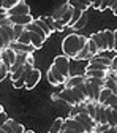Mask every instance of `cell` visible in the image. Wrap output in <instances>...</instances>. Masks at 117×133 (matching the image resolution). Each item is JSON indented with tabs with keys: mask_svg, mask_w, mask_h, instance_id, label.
I'll return each mask as SVG.
<instances>
[{
	"mask_svg": "<svg viewBox=\"0 0 117 133\" xmlns=\"http://www.w3.org/2000/svg\"><path fill=\"white\" fill-rule=\"evenodd\" d=\"M40 78H41V73H40V70H37V68H33L32 70V73L27 76V81H25V89H33L38 82H40Z\"/></svg>",
	"mask_w": 117,
	"mask_h": 133,
	"instance_id": "30bf717a",
	"label": "cell"
},
{
	"mask_svg": "<svg viewBox=\"0 0 117 133\" xmlns=\"http://www.w3.org/2000/svg\"><path fill=\"white\" fill-rule=\"evenodd\" d=\"M10 117H8V116H6V112L3 111V112H0V128H2L5 124H6V121H8Z\"/></svg>",
	"mask_w": 117,
	"mask_h": 133,
	"instance_id": "ab89813d",
	"label": "cell"
},
{
	"mask_svg": "<svg viewBox=\"0 0 117 133\" xmlns=\"http://www.w3.org/2000/svg\"><path fill=\"white\" fill-rule=\"evenodd\" d=\"M111 60H112V57L109 59V57H105V56H93L89 62H97V63H101V65H106V66H109L111 68Z\"/></svg>",
	"mask_w": 117,
	"mask_h": 133,
	"instance_id": "44dd1931",
	"label": "cell"
},
{
	"mask_svg": "<svg viewBox=\"0 0 117 133\" xmlns=\"http://www.w3.org/2000/svg\"><path fill=\"white\" fill-rule=\"evenodd\" d=\"M27 63H30V65H33V63H35V59H33V54H30V56L27 57Z\"/></svg>",
	"mask_w": 117,
	"mask_h": 133,
	"instance_id": "7dc6e473",
	"label": "cell"
},
{
	"mask_svg": "<svg viewBox=\"0 0 117 133\" xmlns=\"http://www.w3.org/2000/svg\"><path fill=\"white\" fill-rule=\"evenodd\" d=\"M101 3H103V0H95L92 6H93L95 10H100V6H101Z\"/></svg>",
	"mask_w": 117,
	"mask_h": 133,
	"instance_id": "f6af8a7d",
	"label": "cell"
},
{
	"mask_svg": "<svg viewBox=\"0 0 117 133\" xmlns=\"http://www.w3.org/2000/svg\"><path fill=\"white\" fill-rule=\"evenodd\" d=\"M87 40L84 35L81 33H71V35L65 37L62 41V49H63V56H66L68 59H76L79 51L87 44Z\"/></svg>",
	"mask_w": 117,
	"mask_h": 133,
	"instance_id": "6da1fadb",
	"label": "cell"
},
{
	"mask_svg": "<svg viewBox=\"0 0 117 133\" xmlns=\"http://www.w3.org/2000/svg\"><path fill=\"white\" fill-rule=\"evenodd\" d=\"M86 84H87V90H89V102H97L98 103V97H100V92H101L103 87L90 84L89 81H86Z\"/></svg>",
	"mask_w": 117,
	"mask_h": 133,
	"instance_id": "5bb4252c",
	"label": "cell"
},
{
	"mask_svg": "<svg viewBox=\"0 0 117 133\" xmlns=\"http://www.w3.org/2000/svg\"><path fill=\"white\" fill-rule=\"evenodd\" d=\"M0 66H2V60H0Z\"/></svg>",
	"mask_w": 117,
	"mask_h": 133,
	"instance_id": "91938a15",
	"label": "cell"
},
{
	"mask_svg": "<svg viewBox=\"0 0 117 133\" xmlns=\"http://www.w3.org/2000/svg\"><path fill=\"white\" fill-rule=\"evenodd\" d=\"M8 73H10V70H8L6 66L2 63V66H0V82H2V81L6 78V75H8Z\"/></svg>",
	"mask_w": 117,
	"mask_h": 133,
	"instance_id": "f35d334b",
	"label": "cell"
},
{
	"mask_svg": "<svg viewBox=\"0 0 117 133\" xmlns=\"http://www.w3.org/2000/svg\"><path fill=\"white\" fill-rule=\"evenodd\" d=\"M0 59H2V52H0Z\"/></svg>",
	"mask_w": 117,
	"mask_h": 133,
	"instance_id": "680465c9",
	"label": "cell"
},
{
	"mask_svg": "<svg viewBox=\"0 0 117 133\" xmlns=\"http://www.w3.org/2000/svg\"><path fill=\"white\" fill-rule=\"evenodd\" d=\"M47 81H49V84H52V86H59V84H65V81H66V78L60 73V71H57L54 66H51L49 68V71H47Z\"/></svg>",
	"mask_w": 117,
	"mask_h": 133,
	"instance_id": "277c9868",
	"label": "cell"
},
{
	"mask_svg": "<svg viewBox=\"0 0 117 133\" xmlns=\"http://www.w3.org/2000/svg\"><path fill=\"white\" fill-rule=\"evenodd\" d=\"M6 122L11 125V128L14 130V133H24V131H25L24 125H22L21 122H18V121H14V119H8Z\"/></svg>",
	"mask_w": 117,
	"mask_h": 133,
	"instance_id": "cb8c5ba5",
	"label": "cell"
},
{
	"mask_svg": "<svg viewBox=\"0 0 117 133\" xmlns=\"http://www.w3.org/2000/svg\"><path fill=\"white\" fill-rule=\"evenodd\" d=\"M87 19H89V18H87V13L84 11V13H82V16H81V19L74 24V27H73V29H76V30L84 29V27H86V24H87Z\"/></svg>",
	"mask_w": 117,
	"mask_h": 133,
	"instance_id": "f546056e",
	"label": "cell"
},
{
	"mask_svg": "<svg viewBox=\"0 0 117 133\" xmlns=\"http://www.w3.org/2000/svg\"><path fill=\"white\" fill-rule=\"evenodd\" d=\"M13 30H14V37H16V41H18V38L21 37V33L25 30L24 25H13Z\"/></svg>",
	"mask_w": 117,
	"mask_h": 133,
	"instance_id": "74e56055",
	"label": "cell"
},
{
	"mask_svg": "<svg viewBox=\"0 0 117 133\" xmlns=\"http://www.w3.org/2000/svg\"><path fill=\"white\" fill-rule=\"evenodd\" d=\"M0 133H6V131H5V130H3V128H0Z\"/></svg>",
	"mask_w": 117,
	"mask_h": 133,
	"instance_id": "6f0895ef",
	"label": "cell"
},
{
	"mask_svg": "<svg viewBox=\"0 0 117 133\" xmlns=\"http://www.w3.org/2000/svg\"><path fill=\"white\" fill-rule=\"evenodd\" d=\"M30 41H32L33 46H35V49H40L43 46V43H44V38H41L40 35H37V33H32L30 32Z\"/></svg>",
	"mask_w": 117,
	"mask_h": 133,
	"instance_id": "7402d4cb",
	"label": "cell"
},
{
	"mask_svg": "<svg viewBox=\"0 0 117 133\" xmlns=\"http://www.w3.org/2000/svg\"><path fill=\"white\" fill-rule=\"evenodd\" d=\"M70 8V5H68V2H66V3H63L62 6H59L56 11H54V14H52V18L56 19V21H59V19H62V16L65 14V11L66 10H68Z\"/></svg>",
	"mask_w": 117,
	"mask_h": 133,
	"instance_id": "603a6c76",
	"label": "cell"
},
{
	"mask_svg": "<svg viewBox=\"0 0 117 133\" xmlns=\"http://www.w3.org/2000/svg\"><path fill=\"white\" fill-rule=\"evenodd\" d=\"M3 111H5V109H3V106H2V105H0V112H3Z\"/></svg>",
	"mask_w": 117,
	"mask_h": 133,
	"instance_id": "9f6ffc18",
	"label": "cell"
},
{
	"mask_svg": "<svg viewBox=\"0 0 117 133\" xmlns=\"http://www.w3.org/2000/svg\"><path fill=\"white\" fill-rule=\"evenodd\" d=\"M5 13H6V10H5V8H0V14H5Z\"/></svg>",
	"mask_w": 117,
	"mask_h": 133,
	"instance_id": "816d5d0a",
	"label": "cell"
},
{
	"mask_svg": "<svg viewBox=\"0 0 117 133\" xmlns=\"http://www.w3.org/2000/svg\"><path fill=\"white\" fill-rule=\"evenodd\" d=\"M25 30H27V32H32V33H37V35H40V37H41V38H44V40L47 38V37L44 35V32H43V30H41V29H40L35 22L27 24V25H25Z\"/></svg>",
	"mask_w": 117,
	"mask_h": 133,
	"instance_id": "d6986e66",
	"label": "cell"
},
{
	"mask_svg": "<svg viewBox=\"0 0 117 133\" xmlns=\"http://www.w3.org/2000/svg\"><path fill=\"white\" fill-rule=\"evenodd\" d=\"M71 13H73V8L70 6L68 10L65 11V14L62 16V19H60V22H62L65 27H68V24H70V21H71Z\"/></svg>",
	"mask_w": 117,
	"mask_h": 133,
	"instance_id": "4dcf8cb0",
	"label": "cell"
},
{
	"mask_svg": "<svg viewBox=\"0 0 117 133\" xmlns=\"http://www.w3.org/2000/svg\"><path fill=\"white\" fill-rule=\"evenodd\" d=\"M111 108H112L114 111H117V105H114V106H111Z\"/></svg>",
	"mask_w": 117,
	"mask_h": 133,
	"instance_id": "11a10c76",
	"label": "cell"
},
{
	"mask_svg": "<svg viewBox=\"0 0 117 133\" xmlns=\"http://www.w3.org/2000/svg\"><path fill=\"white\" fill-rule=\"evenodd\" d=\"M63 122H65V119H62V117H57V119L52 122L51 128H49V133H62V127H63Z\"/></svg>",
	"mask_w": 117,
	"mask_h": 133,
	"instance_id": "ffe728a7",
	"label": "cell"
},
{
	"mask_svg": "<svg viewBox=\"0 0 117 133\" xmlns=\"http://www.w3.org/2000/svg\"><path fill=\"white\" fill-rule=\"evenodd\" d=\"M6 18H8V14H6V13H5V14H0V21H5Z\"/></svg>",
	"mask_w": 117,
	"mask_h": 133,
	"instance_id": "681fc988",
	"label": "cell"
},
{
	"mask_svg": "<svg viewBox=\"0 0 117 133\" xmlns=\"http://www.w3.org/2000/svg\"><path fill=\"white\" fill-rule=\"evenodd\" d=\"M105 87H106V89H109L112 94H117V82H115V81H112V79H109V78H106V79H105Z\"/></svg>",
	"mask_w": 117,
	"mask_h": 133,
	"instance_id": "1f68e13d",
	"label": "cell"
},
{
	"mask_svg": "<svg viewBox=\"0 0 117 133\" xmlns=\"http://www.w3.org/2000/svg\"><path fill=\"white\" fill-rule=\"evenodd\" d=\"M19 2H22V0H3V8L8 11V10H11L13 6H16Z\"/></svg>",
	"mask_w": 117,
	"mask_h": 133,
	"instance_id": "836d02e7",
	"label": "cell"
},
{
	"mask_svg": "<svg viewBox=\"0 0 117 133\" xmlns=\"http://www.w3.org/2000/svg\"><path fill=\"white\" fill-rule=\"evenodd\" d=\"M106 133H117V127H109V130Z\"/></svg>",
	"mask_w": 117,
	"mask_h": 133,
	"instance_id": "c3c4849f",
	"label": "cell"
},
{
	"mask_svg": "<svg viewBox=\"0 0 117 133\" xmlns=\"http://www.w3.org/2000/svg\"><path fill=\"white\" fill-rule=\"evenodd\" d=\"M82 127H84V130H86V133H93L95 131V127H97V122L90 117V116L86 112V114H78L76 117H74Z\"/></svg>",
	"mask_w": 117,
	"mask_h": 133,
	"instance_id": "3957f363",
	"label": "cell"
},
{
	"mask_svg": "<svg viewBox=\"0 0 117 133\" xmlns=\"http://www.w3.org/2000/svg\"><path fill=\"white\" fill-rule=\"evenodd\" d=\"M109 70H112V71L117 73V56L112 57V60H111V68H109Z\"/></svg>",
	"mask_w": 117,
	"mask_h": 133,
	"instance_id": "b9f144b4",
	"label": "cell"
},
{
	"mask_svg": "<svg viewBox=\"0 0 117 133\" xmlns=\"http://www.w3.org/2000/svg\"><path fill=\"white\" fill-rule=\"evenodd\" d=\"M10 48L18 54V52H22V54H33L35 51V46L33 44H24V43H18V41H13L10 44Z\"/></svg>",
	"mask_w": 117,
	"mask_h": 133,
	"instance_id": "ba28073f",
	"label": "cell"
},
{
	"mask_svg": "<svg viewBox=\"0 0 117 133\" xmlns=\"http://www.w3.org/2000/svg\"><path fill=\"white\" fill-rule=\"evenodd\" d=\"M0 8H3V0H0Z\"/></svg>",
	"mask_w": 117,
	"mask_h": 133,
	"instance_id": "db71d44e",
	"label": "cell"
},
{
	"mask_svg": "<svg viewBox=\"0 0 117 133\" xmlns=\"http://www.w3.org/2000/svg\"><path fill=\"white\" fill-rule=\"evenodd\" d=\"M100 33V37L103 38L106 48H108V51H114V32L112 30H101V32H98Z\"/></svg>",
	"mask_w": 117,
	"mask_h": 133,
	"instance_id": "7c38bea8",
	"label": "cell"
},
{
	"mask_svg": "<svg viewBox=\"0 0 117 133\" xmlns=\"http://www.w3.org/2000/svg\"><path fill=\"white\" fill-rule=\"evenodd\" d=\"M32 70H33V65H30V63H25V66H24V71H22L21 78H19L18 81H14V82H13V86H14L16 89H19V87H25L27 76L32 73Z\"/></svg>",
	"mask_w": 117,
	"mask_h": 133,
	"instance_id": "8fae6325",
	"label": "cell"
},
{
	"mask_svg": "<svg viewBox=\"0 0 117 133\" xmlns=\"http://www.w3.org/2000/svg\"><path fill=\"white\" fill-rule=\"evenodd\" d=\"M109 3H111V0H103L101 6H100V11H105V10H108V8H109Z\"/></svg>",
	"mask_w": 117,
	"mask_h": 133,
	"instance_id": "7bdbcfd3",
	"label": "cell"
},
{
	"mask_svg": "<svg viewBox=\"0 0 117 133\" xmlns=\"http://www.w3.org/2000/svg\"><path fill=\"white\" fill-rule=\"evenodd\" d=\"M0 52H2V59H0V60H2V63L10 70L13 66V63L16 62V52L13 51L11 48H6V49H3V51H0Z\"/></svg>",
	"mask_w": 117,
	"mask_h": 133,
	"instance_id": "8992f818",
	"label": "cell"
},
{
	"mask_svg": "<svg viewBox=\"0 0 117 133\" xmlns=\"http://www.w3.org/2000/svg\"><path fill=\"white\" fill-rule=\"evenodd\" d=\"M95 122L97 124H108L106 121V108L103 105H100L97 106V114H95Z\"/></svg>",
	"mask_w": 117,
	"mask_h": 133,
	"instance_id": "9a60e30c",
	"label": "cell"
},
{
	"mask_svg": "<svg viewBox=\"0 0 117 133\" xmlns=\"http://www.w3.org/2000/svg\"><path fill=\"white\" fill-rule=\"evenodd\" d=\"M18 43H24V44H32V41H30V32L24 30V32L21 33V37L18 38Z\"/></svg>",
	"mask_w": 117,
	"mask_h": 133,
	"instance_id": "d6a6232c",
	"label": "cell"
},
{
	"mask_svg": "<svg viewBox=\"0 0 117 133\" xmlns=\"http://www.w3.org/2000/svg\"><path fill=\"white\" fill-rule=\"evenodd\" d=\"M87 112V108H86V103H79V105H74L70 108V116L68 117H76L78 114H86Z\"/></svg>",
	"mask_w": 117,
	"mask_h": 133,
	"instance_id": "e0dca14e",
	"label": "cell"
},
{
	"mask_svg": "<svg viewBox=\"0 0 117 133\" xmlns=\"http://www.w3.org/2000/svg\"><path fill=\"white\" fill-rule=\"evenodd\" d=\"M114 105H117V94H112L111 97H108V100L103 103V106H114Z\"/></svg>",
	"mask_w": 117,
	"mask_h": 133,
	"instance_id": "e575fe53",
	"label": "cell"
},
{
	"mask_svg": "<svg viewBox=\"0 0 117 133\" xmlns=\"http://www.w3.org/2000/svg\"><path fill=\"white\" fill-rule=\"evenodd\" d=\"M52 66L57 71H60L66 79L71 76L70 75V59L66 57V56H57L54 59V62H52Z\"/></svg>",
	"mask_w": 117,
	"mask_h": 133,
	"instance_id": "7a4b0ae2",
	"label": "cell"
},
{
	"mask_svg": "<svg viewBox=\"0 0 117 133\" xmlns=\"http://www.w3.org/2000/svg\"><path fill=\"white\" fill-rule=\"evenodd\" d=\"M111 95H112V92H111L109 89L103 87V89H101V92H100V97H98V103H100V105H103L106 100H108V97H111Z\"/></svg>",
	"mask_w": 117,
	"mask_h": 133,
	"instance_id": "f1b7e54d",
	"label": "cell"
},
{
	"mask_svg": "<svg viewBox=\"0 0 117 133\" xmlns=\"http://www.w3.org/2000/svg\"><path fill=\"white\" fill-rule=\"evenodd\" d=\"M24 133H35V131H33V130H25Z\"/></svg>",
	"mask_w": 117,
	"mask_h": 133,
	"instance_id": "f5cc1de1",
	"label": "cell"
},
{
	"mask_svg": "<svg viewBox=\"0 0 117 133\" xmlns=\"http://www.w3.org/2000/svg\"><path fill=\"white\" fill-rule=\"evenodd\" d=\"M6 14L8 16H22V14H30V8H29V5L24 2H19L16 6H13L11 10H8L6 11Z\"/></svg>",
	"mask_w": 117,
	"mask_h": 133,
	"instance_id": "52a82bcc",
	"label": "cell"
},
{
	"mask_svg": "<svg viewBox=\"0 0 117 133\" xmlns=\"http://www.w3.org/2000/svg\"><path fill=\"white\" fill-rule=\"evenodd\" d=\"M86 70H98V71H109V66H106V65H101V63H97V62H89V65H87V68Z\"/></svg>",
	"mask_w": 117,
	"mask_h": 133,
	"instance_id": "d4e9b609",
	"label": "cell"
},
{
	"mask_svg": "<svg viewBox=\"0 0 117 133\" xmlns=\"http://www.w3.org/2000/svg\"><path fill=\"white\" fill-rule=\"evenodd\" d=\"M86 82V76H81V75H71L68 79L65 81V87L73 89V87H79L81 84Z\"/></svg>",
	"mask_w": 117,
	"mask_h": 133,
	"instance_id": "4fadbf2b",
	"label": "cell"
},
{
	"mask_svg": "<svg viewBox=\"0 0 117 133\" xmlns=\"http://www.w3.org/2000/svg\"><path fill=\"white\" fill-rule=\"evenodd\" d=\"M2 128H3V130H5V131H6V133H14V130H13V128H11V125H10V124H8V122H6V124H5V125H3V127H2Z\"/></svg>",
	"mask_w": 117,
	"mask_h": 133,
	"instance_id": "ee69618b",
	"label": "cell"
},
{
	"mask_svg": "<svg viewBox=\"0 0 117 133\" xmlns=\"http://www.w3.org/2000/svg\"><path fill=\"white\" fill-rule=\"evenodd\" d=\"M62 133H78V131H73V130H62Z\"/></svg>",
	"mask_w": 117,
	"mask_h": 133,
	"instance_id": "f907efd6",
	"label": "cell"
},
{
	"mask_svg": "<svg viewBox=\"0 0 117 133\" xmlns=\"http://www.w3.org/2000/svg\"><path fill=\"white\" fill-rule=\"evenodd\" d=\"M57 95H59V100H62V102H65L66 105H70V106L79 105V103H78V100H76V98H74V95H73V90H71V89H68V87L62 89Z\"/></svg>",
	"mask_w": 117,
	"mask_h": 133,
	"instance_id": "5b68a950",
	"label": "cell"
},
{
	"mask_svg": "<svg viewBox=\"0 0 117 133\" xmlns=\"http://www.w3.org/2000/svg\"><path fill=\"white\" fill-rule=\"evenodd\" d=\"M82 13H84V11H81V10H74L73 8V13H71V21H70V24H68V27H74V24L81 19V16H82Z\"/></svg>",
	"mask_w": 117,
	"mask_h": 133,
	"instance_id": "83f0119b",
	"label": "cell"
},
{
	"mask_svg": "<svg viewBox=\"0 0 117 133\" xmlns=\"http://www.w3.org/2000/svg\"><path fill=\"white\" fill-rule=\"evenodd\" d=\"M89 38H92V40H93V43L98 46V49H100V51H108V48H106V44H105L103 38L100 37V33H92V35H90Z\"/></svg>",
	"mask_w": 117,
	"mask_h": 133,
	"instance_id": "ac0fdd59",
	"label": "cell"
},
{
	"mask_svg": "<svg viewBox=\"0 0 117 133\" xmlns=\"http://www.w3.org/2000/svg\"><path fill=\"white\" fill-rule=\"evenodd\" d=\"M87 48H89L90 59H92L93 56H98V54H100V49H98V46L93 43V40H92V38H89V41H87ZM90 59H89V60H90Z\"/></svg>",
	"mask_w": 117,
	"mask_h": 133,
	"instance_id": "484cf974",
	"label": "cell"
},
{
	"mask_svg": "<svg viewBox=\"0 0 117 133\" xmlns=\"http://www.w3.org/2000/svg\"><path fill=\"white\" fill-rule=\"evenodd\" d=\"M8 21L10 24L13 25H27L30 22H33V18H32V14H22V16H8Z\"/></svg>",
	"mask_w": 117,
	"mask_h": 133,
	"instance_id": "9c48e42d",
	"label": "cell"
},
{
	"mask_svg": "<svg viewBox=\"0 0 117 133\" xmlns=\"http://www.w3.org/2000/svg\"><path fill=\"white\" fill-rule=\"evenodd\" d=\"M108 130H109V125H108V124H97L93 133H106Z\"/></svg>",
	"mask_w": 117,
	"mask_h": 133,
	"instance_id": "8d00e7d4",
	"label": "cell"
},
{
	"mask_svg": "<svg viewBox=\"0 0 117 133\" xmlns=\"http://www.w3.org/2000/svg\"><path fill=\"white\" fill-rule=\"evenodd\" d=\"M44 19V22H46V25L49 27V30L51 32H54V25H56V19L52 18V16H46V18H43Z\"/></svg>",
	"mask_w": 117,
	"mask_h": 133,
	"instance_id": "d590c367",
	"label": "cell"
},
{
	"mask_svg": "<svg viewBox=\"0 0 117 133\" xmlns=\"http://www.w3.org/2000/svg\"><path fill=\"white\" fill-rule=\"evenodd\" d=\"M105 108H106V121H108V125L109 127H117V111H114L109 106H105Z\"/></svg>",
	"mask_w": 117,
	"mask_h": 133,
	"instance_id": "2e32d148",
	"label": "cell"
},
{
	"mask_svg": "<svg viewBox=\"0 0 117 133\" xmlns=\"http://www.w3.org/2000/svg\"><path fill=\"white\" fill-rule=\"evenodd\" d=\"M114 51H117V30H114Z\"/></svg>",
	"mask_w": 117,
	"mask_h": 133,
	"instance_id": "bcb514c9",
	"label": "cell"
},
{
	"mask_svg": "<svg viewBox=\"0 0 117 133\" xmlns=\"http://www.w3.org/2000/svg\"><path fill=\"white\" fill-rule=\"evenodd\" d=\"M63 29H65V25L60 22V19H59V21H56V25H54V32H62Z\"/></svg>",
	"mask_w": 117,
	"mask_h": 133,
	"instance_id": "60d3db41",
	"label": "cell"
},
{
	"mask_svg": "<svg viewBox=\"0 0 117 133\" xmlns=\"http://www.w3.org/2000/svg\"><path fill=\"white\" fill-rule=\"evenodd\" d=\"M33 22H35V24H37V25H38V27H40V29L44 32V35H46V37H49V35H51V30H49V27L46 25V22H44V19H43V18L33 19Z\"/></svg>",
	"mask_w": 117,
	"mask_h": 133,
	"instance_id": "4316f807",
	"label": "cell"
}]
</instances>
